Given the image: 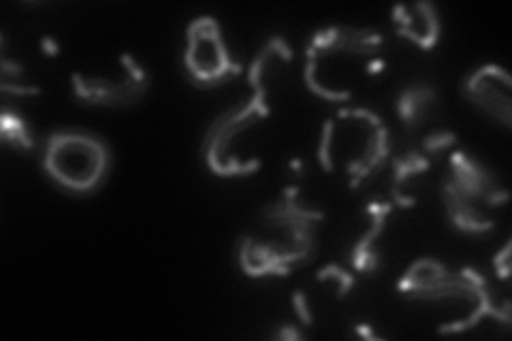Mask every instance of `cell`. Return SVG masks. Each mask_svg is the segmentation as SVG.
I'll return each mask as SVG.
<instances>
[{
	"instance_id": "obj_8",
	"label": "cell",
	"mask_w": 512,
	"mask_h": 341,
	"mask_svg": "<svg viewBox=\"0 0 512 341\" xmlns=\"http://www.w3.org/2000/svg\"><path fill=\"white\" fill-rule=\"evenodd\" d=\"M393 22L399 37L419 45L421 50H431L440 39V18L431 3H406L393 9Z\"/></svg>"
},
{
	"instance_id": "obj_5",
	"label": "cell",
	"mask_w": 512,
	"mask_h": 341,
	"mask_svg": "<svg viewBox=\"0 0 512 341\" xmlns=\"http://www.w3.org/2000/svg\"><path fill=\"white\" fill-rule=\"evenodd\" d=\"M184 64L192 84L201 88L224 84L242 71V67L231 60L222 28L212 15H201L188 24Z\"/></svg>"
},
{
	"instance_id": "obj_15",
	"label": "cell",
	"mask_w": 512,
	"mask_h": 341,
	"mask_svg": "<svg viewBox=\"0 0 512 341\" xmlns=\"http://www.w3.org/2000/svg\"><path fill=\"white\" fill-rule=\"evenodd\" d=\"M455 135L453 133H434V135H427L423 139V154H440L448 148H453L455 145Z\"/></svg>"
},
{
	"instance_id": "obj_17",
	"label": "cell",
	"mask_w": 512,
	"mask_h": 341,
	"mask_svg": "<svg viewBox=\"0 0 512 341\" xmlns=\"http://www.w3.org/2000/svg\"><path fill=\"white\" fill-rule=\"evenodd\" d=\"M493 265H495V269H498L500 280L506 282V280H508V273H510V241L502 248V252H500L498 256H495Z\"/></svg>"
},
{
	"instance_id": "obj_14",
	"label": "cell",
	"mask_w": 512,
	"mask_h": 341,
	"mask_svg": "<svg viewBox=\"0 0 512 341\" xmlns=\"http://www.w3.org/2000/svg\"><path fill=\"white\" fill-rule=\"evenodd\" d=\"M316 280L318 282H323V280H335V282H338V297L342 299V297L348 295L352 284H355V275L344 271L340 265H327V267H323V269L318 271Z\"/></svg>"
},
{
	"instance_id": "obj_18",
	"label": "cell",
	"mask_w": 512,
	"mask_h": 341,
	"mask_svg": "<svg viewBox=\"0 0 512 341\" xmlns=\"http://www.w3.org/2000/svg\"><path fill=\"white\" fill-rule=\"evenodd\" d=\"M274 337H278V339H301L303 335L297 329L288 327V324H282V327L274 333Z\"/></svg>"
},
{
	"instance_id": "obj_6",
	"label": "cell",
	"mask_w": 512,
	"mask_h": 341,
	"mask_svg": "<svg viewBox=\"0 0 512 341\" xmlns=\"http://www.w3.org/2000/svg\"><path fill=\"white\" fill-rule=\"evenodd\" d=\"M122 77H86L73 73V90L79 101L96 107H131L137 105L150 88V75L131 56L122 54Z\"/></svg>"
},
{
	"instance_id": "obj_16",
	"label": "cell",
	"mask_w": 512,
	"mask_h": 341,
	"mask_svg": "<svg viewBox=\"0 0 512 341\" xmlns=\"http://www.w3.org/2000/svg\"><path fill=\"white\" fill-rule=\"evenodd\" d=\"M293 305H295V314H297V318L301 320V324H306V327H312V324H314V318H312V312H310V305H308L306 292H303V290H297L295 295H293Z\"/></svg>"
},
{
	"instance_id": "obj_2",
	"label": "cell",
	"mask_w": 512,
	"mask_h": 341,
	"mask_svg": "<svg viewBox=\"0 0 512 341\" xmlns=\"http://www.w3.org/2000/svg\"><path fill=\"white\" fill-rule=\"evenodd\" d=\"M391 152L389 128L376 113L363 107H344L323 126L318 162L327 173L342 167L350 188L357 190L389 160Z\"/></svg>"
},
{
	"instance_id": "obj_11",
	"label": "cell",
	"mask_w": 512,
	"mask_h": 341,
	"mask_svg": "<svg viewBox=\"0 0 512 341\" xmlns=\"http://www.w3.org/2000/svg\"><path fill=\"white\" fill-rule=\"evenodd\" d=\"M448 271L446 265H442L436 258H419L410 265V269L399 278L397 282V292L402 297H408L410 292L421 290L429 286L431 282H436L438 278Z\"/></svg>"
},
{
	"instance_id": "obj_19",
	"label": "cell",
	"mask_w": 512,
	"mask_h": 341,
	"mask_svg": "<svg viewBox=\"0 0 512 341\" xmlns=\"http://www.w3.org/2000/svg\"><path fill=\"white\" fill-rule=\"evenodd\" d=\"M41 45H43V52L47 56H58V43L52 37H43Z\"/></svg>"
},
{
	"instance_id": "obj_13",
	"label": "cell",
	"mask_w": 512,
	"mask_h": 341,
	"mask_svg": "<svg viewBox=\"0 0 512 341\" xmlns=\"http://www.w3.org/2000/svg\"><path fill=\"white\" fill-rule=\"evenodd\" d=\"M0 124H3V141L13 145L15 150H30L32 145H35L28 124L18 116V113L5 109Z\"/></svg>"
},
{
	"instance_id": "obj_12",
	"label": "cell",
	"mask_w": 512,
	"mask_h": 341,
	"mask_svg": "<svg viewBox=\"0 0 512 341\" xmlns=\"http://www.w3.org/2000/svg\"><path fill=\"white\" fill-rule=\"evenodd\" d=\"M431 162L427 154L421 150H404L391 156V169H393V190H404V186L414 180L416 175L429 171Z\"/></svg>"
},
{
	"instance_id": "obj_4",
	"label": "cell",
	"mask_w": 512,
	"mask_h": 341,
	"mask_svg": "<svg viewBox=\"0 0 512 341\" xmlns=\"http://www.w3.org/2000/svg\"><path fill=\"white\" fill-rule=\"evenodd\" d=\"M114 154L109 143L88 131H56L47 137L43 169L50 180L73 197H88L99 190L111 173Z\"/></svg>"
},
{
	"instance_id": "obj_7",
	"label": "cell",
	"mask_w": 512,
	"mask_h": 341,
	"mask_svg": "<svg viewBox=\"0 0 512 341\" xmlns=\"http://www.w3.org/2000/svg\"><path fill=\"white\" fill-rule=\"evenodd\" d=\"M461 94L487 118L508 131L512 124V81L506 69L498 67V64H485V67L474 69L463 79Z\"/></svg>"
},
{
	"instance_id": "obj_9",
	"label": "cell",
	"mask_w": 512,
	"mask_h": 341,
	"mask_svg": "<svg viewBox=\"0 0 512 341\" xmlns=\"http://www.w3.org/2000/svg\"><path fill=\"white\" fill-rule=\"evenodd\" d=\"M393 203H370L367 205V211H370V229L365 231V235L357 241L355 250H352L350 263L355 267V271L361 273H374L378 269V252L374 250V243L384 231V224H387V218L393 211Z\"/></svg>"
},
{
	"instance_id": "obj_1",
	"label": "cell",
	"mask_w": 512,
	"mask_h": 341,
	"mask_svg": "<svg viewBox=\"0 0 512 341\" xmlns=\"http://www.w3.org/2000/svg\"><path fill=\"white\" fill-rule=\"evenodd\" d=\"M299 194L297 186L284 188L282 197L261 211L265 237L246 235L239 241V267L250 278L288 275L314 254L316 229L325 211L303 205Z\"/></svg>"
},
{
	"instance_id": "obj_10",
	"label": "cell",
	"mask_w": 512,
	"mask_h": 341,
	"mask_svg": "<svg viewBox=\"0 0 512 341\" xmlns=\"http://www.w3.org/2000/svg\"><path fill=\"white\" fill-rule=\"evenodd\" d=\"M436 101H438V90L429 84L408 86L399 92L395 109L406 131H416V128H421L429 118L431 109L436 107Z\"/></svg>"
},
{
	"instance_id": "obj_3",
	"label": "cell",
	"mask_w": 512,
	"mask_h": 341,
	"mask_svg": "<svg viewBox=\"0 0 512 341\" xmlns=\"http://www.w3.org/2000/svg\"><path fill=\"white\" fill-rule=\"evenodd\" d=\"M442 199L446 216L459 233L485 235L495 226L489 209L506 205L508 192L483 162L468 152H453L442 180Z\"/></svg>"
},
{
	"instance_id": "obj_20",
	"label": "cell",
	"mask_w": 512,
	"mask_h": 341,
	"mask_svg": "<svg viewBox=\"0 0 512 341\" xmlns=\"http://www.w3.org/2000/svg\"><path fill=\"white\" fill-rule=\"evenodd\" d=\"M357 335H361V337H365V339H378V335H376L370 327H367V324H359V327H357Z\"/></svg>"
}]
</instances>
